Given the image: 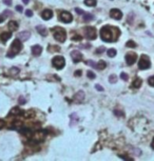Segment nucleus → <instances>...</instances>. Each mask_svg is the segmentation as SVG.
<instances>
[{"mask_svg":"<svg viewBox=\"0 0 154 161\" xmlns=\"http://www.w3.org/2000/svg\"><path fill=\"white\" fill-rule=\"evenodd\" d=\"M120 35V31L116 26H110V25H105L100 30V37L104 41L112 42L116 41L118 39V36Z\"/></svg>","mask_w":154,"mask_h":161,"instance_id":"nucleus-1","label":"nucleus"},{"mask_svg":"<svg viewBox=\"0 0 154 161\" xmlns=\"http://www.w3.org/2000/svg\"><path fill=\"white\" fill-rule=\"evenodd\" d=\"M22 50V44H21V41L19 39H16L13 41V43L11 44V47H10V51L8 52L6 54V57L8 58H13L16 54H18L20 51Z\"/></svg>","mask_w":154,"mask_h":161,"instance_id":"nucleus-2","label":"nucleus"},{"mask_svg":"<svg viewBox=\"0 0 154 161\" xmlns=\"http://www.w3.org/2000/svg\"><path fill=\"white\" fill-rule=\"evenodd\" d=\"M53 32V35H54V38L57 40L58 42H64L66 39V33L64 31V28L58 26V28H54L52 30Z\"/></svg>","mask_w":154,"mask_h":161,"instance_id":"nucleus-3","label":"nucleus"},{"mask_svg":"<svg viewBox=\"0 0 154 161\" xmlns=\"http://www.w3.org/2000/svg\"><path fill=\"white\" fill-rule=\"evenodd\" d=\"M151 67V61L147 55H141L138 61V67L140 69H147Z\"/></svg>","mask_w":154,"mask_h":161,"instance_id":"nucleus-4","label":"nucleus"},{"mask_svg":"<svg viewBox=\"0 0 154 161\" xmlns=\"http://www.w3.org/2000/svg\"><path fill=\"white\" fill-rule=\"evenodd\" d=\"M52 64L53 67H56L57 69H61L66 65V60H64V58H63L62 56H55L52 59Z\"/></svg>","mask_w":154,"mask_h":161,"instance_id":"nucleus-5","label":"nucleus"},{"mask_svg":"<svg viewBox=\"0 0 154 161\" xmlns=\"http://www.w3.org/2000/svg\"><path fill=\"white\" fill-rule=\"evenodd\" d=\"M83 35L90 40H94L97 35L96 28L93 26H85V28H83Z\"/></svg>","mask_w":154,"mask_h":161,"instance_id":"nucleus-6","label":"nucleus"},{"mask_svg":"<svg viewBox=\"0 0 154 161\" xmlns=\"http://www.w3.org/2000/svg\"><path fill=\"white\" fill-rule=\"evenodd\" d=\"M137 60V55L133 52H130V53H127L126 55V61L129 65H132L134 62H136Z\"/></svg>","mask_w":154,"mask_h":161,"instance_id":"nucleus-7","label":"nucleus"},{"mask_svg":"<svg viewBox=\"0 0 154 161\" xmlns=\"http://www.w3.org/2000/svg\"><path fill=\"white\" fill-rule=\"evenodd\" d=\"M32 140L34 142H40L43 140L44 138V132H41V130H37L34 134H32Z\"/></svg>","mask_w":154,"mask_h":161,"instance_id":"nucleus-8","label":"nucleus"},{"mask_svg":"<svg viewBox=\"0 0 154 161\" xmlns=\"http://www.w3.org/2000/svg\"><path fill=\"white\" fill-rule=\"evenodd\" d=\"M60 20L64 23H70L72 22L73 17H72L71 13H69V12H62L60 14Z\"/></svg>","mask_w":154,"mask_h":161,"instance_id":"nucleus-9","label":"nucleus"},{"mask_svg":"<svg viewBox=\"0 0 154 161\" xmlns=\"http://www.w3.org/2000/svg\"><path fill=\"white\" fill-rule=\"evenodd\" d=\"M110 16L112 17L113 19L119 20L123 18V13L119 11L118 8H112L110 11Z\"/></svg>","mask_w":154,"mask_h":161,"instance_id":"nucleus-10","label":"nucleus"},{"mask_svg":"<svg viewBox=\"0 0 154 161\" xmlns=\"http://www.w3.org/2000/svg\"><path fill=\"white\" fill-rule=\"evenodd\" d=\"M30 37H31V34L28 31H23L17 34V39H19L20 41H27V40H29Z\"/></svg>","mask_w":154,"mask_h":161,"instance_id":"nucleus-11","label":"nucleus"},{"mask_svg":"<svg viewBox=\"0 0 154 161\" xmlns=\"http://www.w3.org/2000/svg\"><path fill=\"white\" fill-rule=\"evenodd\" d=\"M71 57L74 62H78L80 60H83V54L80 53L79 51H73L71 53Z\"/></svg>","mask_w":154,"mask_h":161,"instance_id":"nucleus-12","label":"nucleus"},{"mask_svg":"<svg viewBox=\"0 0 154 161\" xmlns=\"http://www.w3.org/2000/svg\"><path fill=\"white\" fill-rule=\"evenodd\" d=\"M85 100V93L83 91H78L74 96V101L77 103H81Z\"/></svg>","mask_w":154,"mask_h":161,"instance_id":"nucleus-13","label":"nucleus"},{"mask_svg":"<svg viewBox=\"0 0 154 161\" xmlns=\"http://www.w3.org/2000/svg\"><path fill=\"white\" fill-rule=\"evenodd\" d=\"M41 52H42V47L40 46V45L36 44L32 46V54H33L34 56H39L41 54Z\"/></svg>","mask_w":154,"mask_h":161,"instance_id":"nucleus-14","label":"nucleus"},{"mask_svg":"<svg viewBox=\"0 0 154 161\" xmlns=\"http://www.w3.org/2000/svg\"><path fill=\"white\" fill-rule=\"evenodd\" d=\"M41 17L44 20H49L53 17V12L51 10H44L41 13Z\"/></svg>","mask_w":154,"mask_h":161,"instance_id":"nucleus-15","label":"nucleus"},{"mask_svg":"<svg viewBox=\"0 0 154 161\" xmlns=\"http://www.w3.org/2000/svg\"><path fill=\"white\" fill-rule=\"evenodd\" d=\"M36 30H37V32H38L41 36H47L48 35V30L46 28L44 25H37V26H36Z\"/></svg>","mask_w":154,"mask_h":161,"instance_id":"nucleus-16","label":"nucleus"},{"mask_svg":"<svg viewBox=\"0 0 154 161\" xmlns=\"http://www.w3.org/2000/svg\"><path fill=\"white\" fill-rule=\"evenodd\" d=\"M11 37H12L11 32H4V33H2L1 35H0V40H1L2 42H6Z\"/></svg>","mask_w":154,"mask_h":161,"instance_id":"nucleus-17","label":"nucleus"},{"mask_svg":"<svg viewBox=\"0 0 154 161\" xmlns=\"http://www.w3.org/2000/svg\"><path fill=\"white\" fill-rule=\"evenodd\" d=\"M8 28L11 30V32H13V31H16L17 28H18V23L16 22V21H10L8 22Z\"/></svg>","mask_w":154,"mask_h":161,"instance_id":"nucleus-18","label":"nucleus"},{"mask_svg":"<svg viewBox=\"0 0 154 161\" xmlns=\"http://www.w3.org/2000/svg\"><path fill=\"white\" fill-rule=\"evenodd\" d=\"M141 84H143V80L140 79V78H136L134 81H133V87H135V89H138V87H140L141 86Z\"/></svg>","mask_w":154,"mask_h":161,"instance_id":"nucleus-19","label":"nucleus"},{"mask_svg":"<svg viewBox=\"0 0 154 161\" xmlns=\"http://www.w3.org/2000/svg\"><path fill=\"white\" fill-rule=\"evenodd\" d=\"M8 74L11 76H13V77H15L16 75H18L19 74V69L18 67H11L10 69V71H8Z\"/></svg>","mask_w":154,"mask_h":161,"instance_id":"nucleus-20","label":"nucleus"},{"mask_svg":"<svg viewBox=\"0 0 154 161\" xmlns=\"http://www.w3.org/2000/svg\"><path fill=\"white\" fill-rule=\"evenodd\" d=\"M48 51L50 53H54V52H59L60 51V47L58 45H49L48 46Z\"/></svg>","mask_w":154,"mask_h":161,"instance_id":"nucleus-21","label":"nucleus"},{"mask_svg":"<svg viewBox=\"0 0 154 161\" xmlns=\"http://www.w3.org/2000/svg\"><path fill=\"white\" fill-rule=\"evenodd\" d=\"M106 67H107V63H106L104 60H100V61H98L97 62V64H96V69H105Z\"/></svg>","mask_w":154,"mask_h":161,"instance_id":"nucleus-22","label":"nucleus"},{"mask_svg":"<svg viewBox=\"0 0 154 161\" xmlns=\"http://www.w3.org/2000/svg\"><path fill=\"white\" fill-rule=\"evenodd\" d=\"M96 3H97L96 0H85V4L87 6L94 8V6H96Z\"/></svg>","mask_w":154,"mask_h":161,"instance_id":"nucleus-23","label":"nucleus"},{"mask_svg":"<svg viewBox=\"0 0 154 161\" xmlns=\"http://www.w3.org/2000/svg\"><path fill=\"white\" fill-rule=\"evenodd\" d=\"M93 19H94V16L92 14H89V13L83 14V21H85V22H89V21H91Z\"/></svg>","mask_w":154,"mask_h":161,"instance_id":"nucleus-24","label":"nucleus"},{"mask_svg":"<svg viewBox=\"0 0 154 161\" xmlns=\"http://www.w3.org/2000/svg\"><path fill=\"white\" fill-rule=\"evenodd\" d=\"M21 113H23V111H21L19 108H13L10 112L11 115H20Z\"/></svg>","mask_w":154,"mask_h":161,"instance_id":"nucleus-25","label":"nucleus"},{"mask_svg":"<svg viewBox=\"0 0 154 161\" xmlns=\"http://www.w3.org/2000/svg\"><path fill=\"white\" fill-rule=\"evenodd\" d=\"M107 53H108V56L112 58V57H115V55H116V50H115V49H110V50H108Z\"/></svg>","mask_w":154,"mask_h":161,"instance_id":"nucleus-26","label":"nucleus"},{"mask_svg":"<svg viewBox=\"0 0 154 161\" xmlns=\"http://www.w3.org/2000/svg\"><path fill=\"white\" fill-rule=\"evenodd\" d=\"M109 82H110V83H116V82H117V76L116 75L109 76Z\"/></svg>","mask_w":154,"mask_h":161,"instance_id":"nucleus-27","label":"nucleus"},{"mask_svg":"<svg viewBox=\"0 0 154 161\" xmlns=\"http://www.w3.org/2000/svg\"><path fill=\"white\" fill-rule=\"evenodd\" d=\"M126 46H128V47H132V49H134L135 46H136V43H135L133 40H129V41L127 42L126 43Z\"/></svg>","mask_w":154,"mask_h":161,"instance_id":"nucleus-28","label":"nucleus"},{"mask_svg":"<svg viewBox=\"0 0 154 161\" xmlns=\"http://www.w3.org/2000/svg\"><path fill=\"white\" fill-rule=\"evenodd\" d=\"M87 76H88L90 79H94V78L96 77V75H95V73H93L92 71H88V73H87Z\"/></svg>","mask_w":154,"mask_h":161,"instance_id":"nucleus-29","label":"nucleus"},{"mask_svg":"<svg viewBox=\"0 0 154 161\" xmlns=\"http://www.w3.org/2000/svg\"><path fill=\"white\" fill-rule=\"evenodd\" d=\"M10 16H12V13H11V11H4L3 12V14H2V17L3 18H6V17H10Z\"/></svg>","mask_w":154,"mask_h":161,"instance_id":"nucleus-30","label":"nucleus"},{"mask_svg":"<svg viewBox=\"0 0 154 161\" xmlns=\"http://www.w3.org/2000/svg\"><path fill=\"white\" fill-rule=\"evenodd\" d=\"M148 83H149V85L154 86V76H151V77H149Z\"/></svg>","mask_w":154,"mask_h":161,"instance_id":"nucleus-31","label":"nucleus"},{"mask_svg":"<svg viewBox=\"0 0 154 161\" xmlns=\"http://www.w3.org/2000/svg\"><path fill=\"white\" fill-rule=\"evenodd\" d=\"M87 64H88V65H90V67H95V69H96V63H95L93 60H88V61H87Z\"/></svg>","mask_w":154,"mask_h":161,"instance_id":"nucleus-32","label":"nucleus"},{"mask_svg":"<svg viewBox=\"0 0 154 161\" xmlns=\"http://www.w3.org/2000/svg\"><path fill=\"white\" fill-rule=\"evenodd\" d=\"M120 78L123 79V80H125V81H127L128 79H129V76L127 75L126 73H121L120 74Z\"/></svg>","mask_w":154,"mask_h":161,"instance_id":"nucleus-33","label":"nucleus"},{"mask_svg":"<svg viewBox=\"0 0 154 161\" xmlns=\"http://www.w3.org/2000/svg\"><path fill=\"white\" fill-rule=\"evenodd\" d=\"M18 102H19V104H24V103L27 102V100L24 99L23 96H20L19 99H18Z\"/></svg>","mask_w":154,"mask_h":161,"instance_id":"nucleus-34","label":"nucleus"},{"mask_svg":"<svg viewBox=\"0 0 154 161\" xmlns=\"http://www.w3.org/2000/svg\"><path fill=\"white\" fill-rule=\"evenodd\" d=\"M102 52H105V47H104V46L98 47V49L95 51V53H96V54H100V53H102Z\"/></svg>","mask_w":154,"mask_h":161,"instance_id":"nucleus-35","label":"nucleus"},{"mask_svg":"<svg viewBox=\"0 0 154 161\" xmlns=\"http://www.w3.org/2000/svg\"><path fill=\"white\" fill-rule=\"evenodd\" d=\"M75 12H76V13H77L78 15H83V11L81 10V8H75Z\"/></svg>","mask_w":154,"mask_h":161,"instance_id":"nucleus-36","label":"nucleus"},{"mask_svg":"<svg viewBox=\"0 0 154 161\" xmlns=\"http://www.w3.org/2000/svg\"><path fill=\"white\" fill-rule=\"evenodd\" d=\"M72 40H73V41H79V40H81V37L78 36V35H76V36L72 37Z\"/></svg>","mask_w":154,"mask_h":161,"instance_id":"nucleus-37","label":"nucleus"},{"mask_svg":"<svg viewBox=\"0 0 154 161\" xmlns=\"http://www.w3.org/2000/svg\"><path fill=\"white\" fill-rule=\"evenodd\" d=\"M25 15L28 17H32L33 16V12L31 11V10H27V11H25Z\"/></svg>","mask_w":154,"mask_h":161,"instance_id":"nucleus-38","label":"nucleus"},{"mask_svg":"<svg viewBox=\"0 0 154 161\" xmlns=\"http://www.w3.org/2000/svg\"><path fill=\"white\" fill-rule=\"evenodd\" d=\"M95 87H96V90H97V91H99V92H102V91H104V87H102L100 84H96V85H95Z\"/></svg>","mask_w":154,"mask_h":161,"instance_id":"nucleus-39","label":"nucleus"},{"mask_svg":"<svg viewBox=\"0 0 154 161\" xmlns=\"http://www.w3.org/2000/svg\"><path fill=\"white\" fill-rule=\"evenodd\" d=\"M24 115H25V117H32V116H34V112L29 111V112H27Z\"/></svg>","mask_w":154,"mask_h":161,"instance_id":"nucleus-40","label":"nucleus"},{"mask_svg":"<svg viewBox=\"0 0 154 161\" xmlns=\"http://www.w3.org/2000/svg\"><path fill=\"white\" fill-rule=\"evenodd\" d=\"M4 3H6V6H12V1H11V0H4Z\"/></svg>","mask_w":154,"mask_h":161,"instance_id":"nucleus-41","label":"nucleus"},{"mask_svg":"<svg viewBox=\"0 0 154 161\" xmlns=\"http://www.w3.org/2000/svg\"><path fill=\"white\" fill-rule=\"evenodd\" d=\"M15 125H16V126H21L22 122L20 121V120H17V122H15Z\"/></svg>","mask_w":154,"mask_h":161,"instance_id":"nucleus-42","label":"nucleus"},{"mask_svg":"<svg viewBox=\"0 0 154 161\" xmlns=\"http://www.w3.org/2000/svg\"><path fill=\"white\" fill-rule=\"evenodd\" d=\"M16 10H17V11H19V12H22V6H16Z\"/></svg>","mask_w":154,"mask_h":161,"instance_id":"nucleus-43","label":"nucleus"},{"mask_svg":"<svg viewBox=\"0 0 154 161\" xmlns=\"http://www.w3.org/2000/svg\"><path fill=\"white\" fill-rule=\"evenodd\" d=\"M80 75H81V71H80V69H78V71L75 73V76H80Z\"/></svg>","mask_w":154,"mask_h":161,"instance_id":"nucleus-44","label":"nucleus"},{"mask_svg":"<svg viewBox=\"0 0 154 161\" xmlns=\"http://www.w3.org/2000/svg\"><path fill=\"white\" fill-rule=\"evenodd\" d=\"M3 125H4V121H3V120L0 119V128H2Z\"/></svg>","mask_w":154,"mask_h":161,"instance_id":"nucleus-45","label":"nucleus"},{"mask_svg":"<svg viewBox=\"0 0 154 161\" xmlns=\"http://www.w3.org/2000/svg\"><path fill=\"white\" fill-rule=\"evenodd\" d=\"M3 21H4V18L2 16H0V23H2Z\"/></svg>","mask_w":154,"mask_h":161,"instance_id":"nucleus-46","label":"nucleus"},{"mask_svg":"<svg viewBox=\"0 0 154 161\" xmlns=\"http://www.w3.org/2000/svg\"><path fill=\"white\" fill-rule=\"evenodd\" d=\"M29 1H30V0H22V2L24 3V4H28V3H29Z\"/></svg>","mask_w":154,"mask_h":161,"instance_id":"nucleus-47","label":"nucleus"},{"mask_svg":"<svg viewBox=\"0 0 154 161\" xmlns=\"http://www.w3.org/2000/svg\"><path fill=\"white\" fill-rule=\"evenodd\" d=\"M151 146H152V149L154 150V138H153V140H152V143H151Z\"/></svg>","mask_w":154,"mask_h":161,"instance_id":"nucleus-48","label":"nucleus"}]
</instances>
